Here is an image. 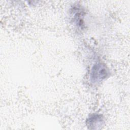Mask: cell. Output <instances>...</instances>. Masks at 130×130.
<instances>
[{
    "instance_id": "6da1fadb",
    "label": "cell",
    "mask_w": 130,
    "mask_h": 130,
    "mask_svg": "<svg viewBox=\"0 0 130 130\" xmlns=\"http://www.w3.org/2000/svg\"><path fill=\"white\" fill-rule=\"evenodd\" d=\"M108 70L107 67L102 63L94 64L91 69L90 78L93 83H97L105 79L108 76Z\"/></svg>"
},
{
    "instance_id": "7a4b0ae2",
    "label": "cell",
    "mask_w": 130,
    "mask_h": 130,
    "mask_svg": "<svg viewBox=\"0 0 130 130\" xmlns=\"http://www.w3.org/2000/svg\"><path fill=\"white\" fill-rule=\"evenodd\" d=\"M103 119L101 116L98 114H93L88 118L87 123L89 128L96 129L102 124Z\"/></svg>"
}]
</instances>
